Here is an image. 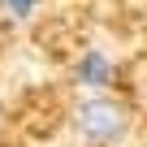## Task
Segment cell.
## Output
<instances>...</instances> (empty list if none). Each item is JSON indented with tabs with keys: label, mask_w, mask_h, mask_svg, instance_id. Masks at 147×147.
<instances>
[{
	"label": "cell",
	"mask_w": 147,
	"mask_h": 147,
	"mask_svg": "<svg viewBox=\"0 0 147 147\" xmlns=\"http://www.w3.org/2000/svg\"><path fill=\"white\" fill-rule=\"evenodd\" d=\"M74 130H78V138L91 143V147H113L125 134V113L108 95H87L78 108H74Z\"/></svg>",
	"instance_id": "1"
},
{
	"label": "cell",
	"mask_w": 147,
	"mask_h": 147,
	"mask_svg": "<svg viewBox=\"0 0 147 147\" xmlns=\"http://www.w3.org/2000/svg\"><path fill=\"white\" fill-rule=\"evenodd\" d=\"M74 78H78L87 91H108L113 87V78H117V69H113V61L104 56V52H87L82 61H78V69H74Z\"/></svg>",
	"instance_id": "2"
},
{
	"label": "cell",
	"mask_w": 147,
	"mask_h": 147,
	"mask_svg": "<svg viewBox=\"0 0 147 147\" xmlns=\"http://www.w3.org/2000/svg\"><path fill=\"white\" fill-rule=\"evenodd\" d=\"M0 5L9 9V18H18V22H26V18L35 13V5H39V0H0Z\"/></svg>",
	"instance_id": "3"
}]
</instances>
